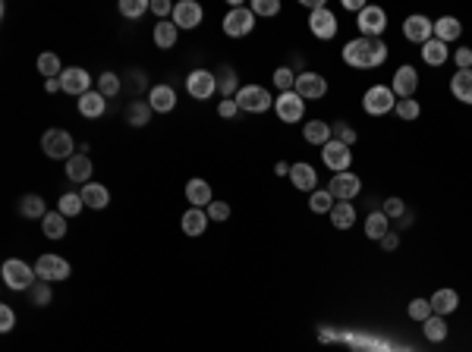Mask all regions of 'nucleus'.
<instances>
[{
  "label": "nucleus",
  "mask_w": 472,
  "mask_h": 352,
  "mask_svg": "<svg viewBox=\"0 0 472 352\" xmlns=\"http://www.w3.org/2000/svg\"><path fill=\"white\" fill-rule=\"evenodd\" d=\"M177 32H180V28L173 26V22L161 19V22L155 26V44H157L161 51H171L173 44H177Z\"/></svg>",
  "instance_id": "72a5a7b5"
},
{
  "label": "nucleus",
  "mask_w": 472,
  "mask_h": 352,
  "mask_svg": "<svg viewBox=\"0 0 472 352\" xmlns=\"http://www.w3.org/2000/svg\"><path fill=\"white\" fill-rule=\"evenodd\" d=\"M362 107H365V114H372V116H384L397 107V95L390 91V85H372L362 98Z\"/></svg>",
  "instance_id": "7ed1b4c3"
},
{
  "label": "nucleus",
  "mask_w": 472,
  "mask_h": 352,
  "mask_svg": "<svg viewBox=\"0 0 472 352\" xmlns=\"http://www.w3.org/2000/svg\"><path fill=\"white\" fill-rule=\"evenodd\" d=\"M447 44L444 41H438V38H431V41H425L422 44V60L428 63V67H441V63H447Z\"/></svg>",
  "instance_id": "473e14b6"
},
{
  "label": "nucleus",
  "mask_w": 472,
  "mask_h": 352,
  "mask_svg": "<svg viewBox=\"0 0 472 352\" xmlns=\"http://www.w3.org/2000/svg\"><path fill=\"white\" fill-rule=\"evenodd\" d=\"M148 120H151V104H145V101H132L130 107H126V123L130 126H148Z\"/></svg>",
  "instance_id": "c9c22d12"
},
{
  "label": "nucleus",
  "mask_w": 472,
  "mask_h": 352,
  "mask_svg": "<svg viewBox=\"0 0 472 352\" xmlns=\"http://www.w3.org/2000/svg\"><path fill=\"white\" fill-rule=\"evenodd\" d=\"M460 35H463V26H460L457 16H441L438 22H435V38L444 41V44H451V41H457Z\"/></svg>",
  "instance_id": "c85d7f7f"
},
{
  "label": "nucleus",
  "mask_w": 472,
  "mask_h": 352,
  "mask_svg": "<svg viewBox=\"0 0 472 352\" xmlns=\"http://www.w3.org/2000/svg\"><path fill=\"white\" fill-rule=\"evenodd\" d=\"M322 161H324V167L334 170V173H347L349 164H353V151H349L343 142L331 139V142L322 148Z\"/></svg>",
  "instance_id": "9b49d317"
},
{
  "label": "nucleus",
  "mask_w": 472,
  "mask_h": 352,
  "mask_svg": "<svg viewBox=\"0 0 472 352\" xmlns=\"http://www.w3.org/2000/svg\"><path fill=\"white\" fill-rule=\"evenodd\" d=\"M104 110H107V98L101 95V91H89V95L79 98V114L89 116V120H95V116H101Z\"/></svg>",
  "instance_id": "c756f323"
},
{
  "label": "nucleus",
  "mask_w": 472,
  "mask_h": 352,
  "mask_svg": "<svg viewBox=\"0 0 472 352\" xmlns=\"http://www.w3.org/2000/svg\"><path fill=\"white\" fill-rule=\"evenodd\" d=\"M334 139L349 148V145H356V129L347 126V123H337V126H334Z\"/></svg>",
  "instance_id": "de8ad7c7"
},
{
  "label": "nucleus",
  "mask_w": 472,
  "mask_h": 352,
  "mask_svg": "<svg viewBox=\"0 0 472 352\" xmlns=\"http://www.w3.org/2000/svg\"><path fill=\"white\" fill-rule=\"evenodd\" d=\"M397 245H400V236H397V233H387V236L381 239V249H384V252H394Z\"/></svg>",
  "instance_id": "13d9d810"
},
{
  "label": "nucleus",
  "mask_w": 472,
  "mask_h": 352,
  "mask_svg": "<svg viewBox=\"0 0 472 352\" xmlns=\"http://www.w3.org/2000/svg\"><path fill=\"white\" fill-rule=\"evenodd\" d=\"M274 114L281 123H299L306 116V101L296 91H283V95L274 98Z\"/></svg>",
  "instance_id": "423d86ee"
},
{
  "label": "nucleus",
  "mask_w": 472,
  "mask_h": 352,
  "mask_svg": "<svg viewBox=\"0 0 472 352\" xmlns=\"http://www.w3.org/2000/svg\"><path fill=\"white\" fill-rule=\"evenodd\" d=\"M451 95L463 104H472V69H457V73H453Z\"/></svg>",
  "instance_id": "5701e85b"
},
{
  "label": "nucleus",
  "mask_w": 472,
  "mask_h": 352,
  "mask_svg": "<svg viewBox=\"0 0 472 352\" xmlns=\"http://www.w3.org/2000/svg\"><path fill=\"white\" fill-rule=\"evenodd\" d=\"M44 88H48V91H51V95H54V91H60V79H48V82H44Z\"/></svg>",
  "instance_id": "052dcab7"
},
{
  "label": "nucleus",
  "mask_w": 472,
  "mask_h": 352,
  "mask_svg": "<svg viewBox=\"0 0 472 352\" xmlns=\"http://www.w3.org/2000/svg\"><path fill=\"white\" fill-rule=\"evenodd\" d=\"M394 110H397L400 120H416V116L422 114V107H419L416 98H403V101H397V107Z\"/></svg>",
  "instance_id": "a18cd8bd"
},
{
  "label": "nucleus",
  "mask_w": 472,
  "mask_h": 352,
  "mask_svg": "<svg viewBox=\"0 0 472 352\" xmlns=\"http://www.w3.org/2000/svg\"><path fill=\"white\" fill-rule=\"evenodd\" d=\"M356 224V208L349 202H337L334 211H331V227H337V230H349V227Z\"/></svg>",
  "instance_id": "2f4dec72"
},
{
  "label": "nucleus",
  "mask_w": 472,
  "mask_h": 352,
  "mask_svg": "<svg viewBox=\"0 0 472 352\" xmlns=\"http://www.w3.org/2000/svg\"><path fill=\"white\" fill-rule=\"evenodd\" d=\"M233 101L240 104V110H249V114H265V110H271V91L261 88V85H243Z\"/></svg>",
  "instance_id": "20e7f679"
},
{
  "label": "nucleus",
  "mask_w": 472,
  "mask_h": 352,
  "mask_svg": "<svg viewBox=\"0 0 472 352\" xmlns=\"http://www.w3.org/2000/svg\"><path fill=\"white\" fill-rule=\"evenodd\" d=\"M431 302V312L435 315H441V318H447V315H453L460 308V296H457V290H438L435 296L428 299Z\"/></svg>",
  "instance_id": "412c9836"
},
{
  "label": "nucleus",
  "mask_w": 472,
  "mask_h": 352,
  "mask_svg": "<svg viewBox=\"0 0 472 352\" xmlns=\"http://www.w3.org/2000/svg\"><path fill=\"white\" fill-rule=\"evenodd\" d=\"M387 60V44L381 38H353L343 44V63L353 69H375Z\"/></svg>",
  "instance_id": "f257e3e1"
},
{
  "label": "nucleus",
  "mask_w": 472,
  "mask_h": 352,
  "mask_svg": "<svg viewBox=\"0 0 472 352\" xmlns=\"http://www.w3.org/2000/svg\"><path fill=\"white\" fill-rule=\"evenodd\" d=\"M186 91H189L195 101H208V98L218 91V79H214V73H208V69H195V73L186 76Z\"/></svg>",
  "instance_id": "1a4fd4ad"
},
{
  "label": "nucleus",
  "mask_w": 472,
  "mask_h": 352,
  "mask_svg": "<svg viewBox=\"0 0 472 352\" xmlns=\"http://www.w3.org/2000/svg\"><path fill=\"white\" fill-rule=\"evenodd\" d=\"M82 208H85L82 195H73V192H67V195L60 198V208H57V211H60L63 217H76V214H79V211H82Z\"/></svg>",
  "instance_id": "a19ab883"
},
{
  "label": "nucleus",
  "mask_w": 472,
  "mask_h": 352,
  "mask_svg": "<svg viewBox=\"0 0 472 352\" xmlns=\"http://www.w3.org/2000/svg\"><path fill=\"white\" fill-rule=\"evenodd\" d=\"M387 233H390V217L384 214V211H372V214L365 217V236L381 243Z\"/></svg>",
  "instance_id": "b1692460"
},
{
  "label": "nucleus",
  "mask_w": 472,
  "mask_h": 352,
  "mask_svg": "<svg viewBox=\"0 0 472 352\" xmlns=\"http://www.w3.org/2000/svg\"><path fill=\"white\" fill-rule=\"evenodd\" d=\"M290 183H293L299 192H315V189H318V173H315L312 164L299 161V164H293V167H290Z\"/></svg>",
  "instance_id": "6ab92c4d"
},
{
  "label": "nucleus",
  "mask_w": 472,
  "mask_h": 352,
  "mask_svg": "<svg viewBox=\"0 0 472 352\" xmlns=\"http://www.w3.org/2000/svg\"><path fill=\"white\" fill-rule=\"evenodd\" d=\"M403 35H406V41H412V44H425V41H431V35H435V22L422 13L406 16Z\"/></svg>",
  "instance_id": "4468645a"
},
{
  "label": "nucleus",
  "mask_w": 472,
  "mask_h": 352,
  "mask_svg": "<svg viewBox=\"0 0 472 352\" xmlns=\"http://www.w3.org/2000/svg\"><path fill=\"white\" fill-rule=\"evenodd\" d=\"M208 220H211V217H208L202 208H189L183 214V233L186 236H202V233L208 230Z\"/></svg>",
  "instance_id": "a878e982"
},
{
  "label": "nucleus",
  "mask_w": 472,
  "mask_h": 352,
  "mask_svg": "<svg viewBox=\"0 0 472 352\" xmlns=\"http://www.w3.org/2000/svg\"><path fill=\"white\" fill-rule=\"evenodd\" d=\"M186 198L192 202V208H208V204L214 202L211 186H208L205 179H189V183H186Z\"/></svg>",
  "instance_id": "393cba45"
},
{
  "label": "nucleus",
  "mask_w": 472,
  "mask_h": 352,
  "mask_svg": "<svg viewBox=\"0 0 472 352\" xmlns=\"http://www.w3.org/2000/svg\"><path fill=\"white\" fill-rule=\"evenodd\" d=\"M82 202H85V208H95V211H101V208H107V202H110V192L104 189L101 183H85L82 186Z\"/></svg>",
  "instance_id": "cd10ccee"
},
{
  "label": "nucleus",
  "mask_w": 472,
  "mask_h": 352,
  "mask_svg": "<svg viewBox=\"0 0 472 352\" xmlns=\"http://www.w3.org/2000/svg\"><path fill=\"white\" fill-rule=\"evenodd\" d=\"M334 195H331L328 189H315L312 195H308V211H315V214H331V211H334Z\"/></svg>",
  "instance_id": "e433bc0d"
},
{
  "label": "nucleus",
  "mask_w": 472,
  "mask_h": 352,
  "mask_svg": "<svg viewBox=\"0 0 472 352\" xmlns=\"http://www.w3.org/2000/svg\"><path fill=\"white\" fill-rule=\"evenodd\" d=\"M416 88H419V73H416V67H400L397 73H394V82H390V91L403 101V98H412L416 95Z\"/></svg>",
  "instance_id": "f3484780"
},
{
  "label": "nucleus",
  "mask_w": 472,
  "mask_h": 352,
  "mask_svg": "<svg viewBox=\"0 0 472 352\" xmlns=\"http://www.w3.org/2000/svg\"><path fill=\"white\" fill-rule=\"evenodd\" d=\"M67 176H69V183H89V176H91V161L85 155H73L67 161Z\"/></svg>",
  "instance_id": "bb28decb"
},
{
  "label": "nucleus",
  "mask_w": 472,
  "mask_h": 352,
  "mask_svg": "<svg viewBox=\"0 0 472 352\" xmlns=\"http://www.w3.org/2000/svg\"><path fill=\"white\" fill-rule=\"evenodd\" d=\"M431 315H435V312H431V302H428V299H412V302H410V318H412V321H422V324H425Z\"/></svg>",
  "instance_id": "c03bdc74"
},
{
  "label": "nucleus",
  "mask_w": 472,
  "mask_h": 352,
  "mask_svg": "<svg viewBox=\"0 0 472 352\" xmlns=\"http://www.w3.org/2000/svg\"><path fill=\"white\" fill-rule=\"evenodd\" d=\"M328 192L334 195V202H353V198L362 192V179H359L356 173H337V176H331V186H328Z\"/></svg>",
  "instance_id": "0eeeda50"
},
{
  "label": "nucleus",
  "mask_w": 472,
  "mask_h": 352,
  "mask_svg": "<svg viewBox=\"0 0 472 352\" xmlns=\"http://www.w3.org/2000/svg\"><path fill=\"white\" fill-rule=\"evenodd\" d=\"M38 73L44 76V82H48V79H60V76H63L60 57H57V54H42V57H38Z\"/></svg>",
  "instance_id": "4c0bfd02"
},
{
  "label": "nucleus",
  "mask_w": 472,
  "mask_h": 352,
  "mask_svg": "<svg viewBox=\"0 0 472 352\" xmlns=\"http://www.w3.org/2000/svg\"><path fill=\"white\" fill-rule=\"evenodd\" d=\"M236 91H240V88H236V76H233V69L230 67H224V79H220V95H227V98H236Z\"/></svg>",
  "instance_id": "8fccbe9b"
},
{
  "label": "nucleus",
  "mask_w": 472,
  "mask_h": 352,
  "mask_svg": "<svg viewBox=\"0 0 472 352\" xmlns=\"http://www.w3.org/2000/svg\"><path fill=\"white\" fill-rule=\"evenodd\" d=\"M343 7H347V10H356V13H362L365 3H362V0H343Z\"/></svg>",
  "instance_id": "bf43d9fd"
},
{
  "label": "nucleus",
  "mask_w": 472,
  "mask_h": 352,
  "mask_svg": "<svg viewBox=\"0 0 472 352\" xmlns=\"http://www.w3.org/2000/svg\"><path fill=\"white\" fill-rule=\"evenodd\" d=\"M151 13H155V16H167V13H173L171 0H151Z\"/></svg>",
  "instance_id": "4d7b16f0"
},
{
  "label": "nucleus",
  "mask_w": 472,
  "mask_h": 352,
  "mask_svg": "<svg viewBox=\"0 0 472 352\" xmlns=\"http://www.w3.org/2000/svg\"><path fill=\"white\" fill-rule=\"evenodd\" d=\"M218 114L224 116V120H233V116L240 114V104L233 101V98H224V101H220V107H218Z\"/></svg>",
  "instance_id": "5fc2aeb1"
},
{
  "label": "nucleus",
  "mask_w": 472,
  "mask_h": 352,
  "mask_svg": "<svg viewBox=\"0 0 472 352\" xmlns=\"http://www.w3.org/2000/svg\"><path fill=\"white\" fill-rule=\"evenodd\" d=\"M208 217H211V220H227V217H230V204L227 202H211L208 204Z\"/></svg>",
  "instance_id": "3c124183"
},
{
  "label": "nucleus",
  "mask_w": 472,
  "mask_h": 352,
  "mask_svg": "<svg viewBox=\"0 0 472 352\" xmlns=\"http://www.w3.org/2000/svg\"><path fill=\"white\" fill-rule=\"evenodd\" d=\"M252 10L255 16H277L281 13V0H252Z\"/></svg>",
  "instance_id": "49530a36"
},
{
  "label": "nucleus",
  "mask_w": 472,
  "mask_h": 352,
  "mask_svg": "<svg viewBox=\"0 0 472 352\" xmlns=\"http://www.w3.org/2000/svg\"><path fill=\"white\" fill-rule=\"evenodd\" d=\"M359 32H362V38H381V32L387 28V13H384L381 7H365L362 13H359Z\"/></svg>",
  "instance_id": "ddd939ff"
},
{
  "label": "nucleus",
  "mask_w": 472,
  "mask_h": 352,
  "mask_svg": "<svg viewBox=\"0 0 472 352\" xmlns=\"http://www.w3.org/2000/svg\"><path fill=\"white\" fill-rule=\"evenodd\" d=\"M202 7L195 3V0H180V3H173V26L177 28H195L202 26Z\"/></svg>",
  "instance_id": "a211bd4d"
},
{
  "label": "nucleus",
  "mask_w": 472,
  "mask_h": 352,
  "mask_svg": "<svg viewBox=\"0 0 472 352\" xmlns=\"http://www.w3.org/2000/svg\"><path fill=\"white\" fill-rule=\"evenodd\" d=\"M422 333H425L428 343H444L447 340V321L441 318V315H431V318L422 324Z\"/></svg>",
  "instance_id": "f704fd0d"
},
{
  "label": "nucleus",
  "mask_w": 472,
  "mask_h": 352,
  "mask_svg": "<svg viewBox=\"0 0 472 352\" xmlns=\"http://www.w3.org/2000/svg\"><path fill=\"white\" fill-rule=\"evenodd\" d=\"M60 85H63V91L67 95H89L91 91V76L85 73L82 67H69V69H63V76H60Z\"/></svg>",
  "instance_id": "2eb2a0df"
},
{
  "label": "nucleus",
  "mask_w": 472,
  "mask_h": 352,
  "mask_svg": "<svg viewBox=\"0 0 472 352\" xmlns=\"http://www.w3.org/2000/svg\"><path fill=\"white\" fill-rule=\"evenodd\" d=\"M13 324H16L13 308H10V305H0V331L10 333V331H13Z\"/></svg>",
  "instance_id": "603ef678"
},
{
  "label": "nucleus",
  "mask_w": 472,
  "mask_h": 352,
  "mask_svg": "<svg viewBox=\"0 0 472 352\" xmlns=\"http://www.w3.org/2000/svg\"><path fill=\"white\" fill-rule=\"evenodd\" d=\"M381 211H384V214H387V217H403V214H406V204L400 202V198H387Z\"/></svg>",
  "instance_id": "864d4df0"
},
{
  "label": "nucleus",
  "mask_w": 472,
  "mask_h": 352,
  "mask_svg": "<svg viewBox=\"0 0 472 352\" xmlns=\"http://www.w3.org/2000/svg\"><path fill=\"white\" fill-rule=\"evenodd\" d=\"M293 91L302 98V101H318V98L328 95V82H324L322 73H299L296 76Z\"/></svg>",
  "instance_id": "6e6552de"
},
{
  "label": "nucleus",
  "mask_w": 472,
  "mask_h": 352,
  "mask_svg": "<svg viewBox=\"0 0 472 352\" xmlns=\"http://www.w3.org/2000/svg\"><path fill=\"white\" fill-rule=\"evenodd\" d=\"M308 28H312L315 38H322V41H331L337 35V16L331 13L328 7L322 10H312V16H308Z\"/></svg>",
  "instance_id": "dca6fc26"
},
{
  "label": "nucleus",
  "mask_w": 472,
  "mask_h": 352,
  "mask_svg": "<svg viewBox=\"0 0 472 352\" xmlns=\"http://www.w3.org/2000/svg\"><path fill=\"white\" fill-rule=\"evenodd\" d=\"M145 10H151V3H145V0H120V16H126V19H139Z\"/></svg>",
  "instance_id": "79ce46f5"
},
{
  "label": "nucleus",
  "mask_w": 472,
  "mask_h": 352,
  "mask_svg": "<svg viewBox=\"0 0 472 352\" xmlns=\"http://www.w3.org/2000/svg\"><path fill=\"white\" fill-rule=\"evenodd\" d=\"M331 136H334V126H328V123H322V120H308L306 126H302V139H306L308 145H328L331 142Z\"/></svg>",
  "instance_id": "4be33fe9"
},
{
  "label": "nucleus",
  "mask_w": 472,
  "mask_h": 352,
  "mask_svg": "<svg viewBox=\"0 0 472 352\" xmlns=\"http://www.w3.org/2000/svg\"><path fill=\"white\" fill-rule=\"evenodd\" d=\"M28 296H32V302H35V305H48V302H51V290H48V283H44V280H38V283H35L32 290H28Z\"/></svg>",
  "instance_id": "09e8293b"
},
{
  "label": "nucleus",
  "mask_w": 472,
  "mask_h": 352,
  "mask_svg": "<svg viewBox=\"0 0 472 352\" xmlns=\"http://www.w3.org/2000/svg\"><path fill=\"white\" fill-rule=\"evenodd\" d=\"M98 91H101L104 98L120 95V76H116V73H104V76H98Z\"/></svg>",
  "instance_id": "ea45409f"
},
{
  "label": "nucleus",
  "mask_w": 472,
  "mask_h": 352,
  "mask_svg": "<svg viewBox=\"0 0 472 352\" xmlns=\"http://www.w3.org/2000/svg\"><path fill=\"white\" fill-rule=\"evenodd\" d=\"M148 104H151V110H157V114H171V110L177 107V95H173L171 85H155L148 91Z\"/></svg>",
  "instance_id": "aec40b11"
},
{
  "label": "nucleus",
  "mask_w": 472,
  "mask_h": 352,
  "mask_svg": "<svg viewBox=\"0 0 472 352\" xmlns=\"http://www.w3.org/2000/svg\"><path fill=\"white\" fill-rule=\"evenodd\" d=\"M42 230L48 239H63L67 236V217H63L60 211H48V214L42 217Z\"/></svg>",
  "instance_id": "7c9ffc66"
},
{
  "label": "nucleus",
  "mask_w": 472,
  "mask_h": 352,
  "mask_svg": "<svg viewBox=\"0 0 472 352\" xmlns=\"http://www.w3.org/2000/svg\"><path fill=\"white\" fill-rule=\"evenodd\" d=\"M453 63H457V69H472V48H460L453 54Z\"/></svg>",
  "instance_id": "6e6d98bb"
},
{
  "label": "nucleus",
  "mask_w": 472,
  "mask_h": 352,
  "mask_svg": "<svg viewBox=\"0 0 472 352\" xmlns=\"http://www.w3.org/2000/svg\"><path fill=\"white\" fill-rule=\"evenodd\" d=\"M19 214L28 217V220H35V217H44L48 211H44V198L42 195H26L19 202Z\"/></svg>",
  "instance_id": "58836bf2"
},
{
  "label": "nucleus",
  "mask_w": 472,
  "mask_h": 352,
  "mask_svg": "<svg viewBox=\"0 0 472 352\" xmlns=\"http://www.w3.org/2000/svg\"><path fill=\"white\" fill-rule=\"evenodd\" d=\"M0 277H3V283H7L10 290H32V286L38 283V274H35V267H28V264L19 261V258H10V261H3V267H0Z\"/></svg>",
  "instance_id": "f03ea898"
},
{
  "label": "nucleus",
  "mask_w": 472,
  "mask_h": 352,
  "mask_svg": "<svg viewBox=\"0 0 472 352\" xmlns=\"http://www.w3.org/2000/svg\"><path fill=\"white\" fill-rule=\"evenodd\" d=\"M255 28V13L249 7H233L230 13L224 16V32L230 35V38H243V35H249Z\"/></svg>",
  "instance_id": "9d476101"
},
{
  "label": "nucleus",
  "mask_w": 472,
  "mask_h": 352,
  "mask_svg": "<svg viewBox=\"0 0 472 352\" xmlns=\"http://www.w3.org/2000/svg\"><path fill=\"white\" fill-rule=\"evenodd\" d=\"M42 148L48 157H54V161H69V151H73V136H69L67 129H48L42 136Z\"/></svg>",
  "instance_id": "39448f33"
},
{
  "label": "nucleus",
  "mask_w": 472,
  "mask_h": 352,
  "mask_svg": "<svg viewBox=\"0 0 472 352\" xmlns=\"http://www.w3.org/2000/svg\"><path fill=\"white\" fill-rule=\"evenodd\" d=\"M274 85L281 88V95H283V91H293V88H296V73L290 67H281L277 73H274Z\"/></svg>",
  "instance_id": "37998d69"
},
{
  "label": "nucleus",
  "mask_w": 472,
  "mask_h": 352,
  "mask_svg": "<svg viewBox=\"0 0 472 352\" xmlns=\"http://www.w3.org/2000/svg\"><path fill=\"white\" fill-rule=\"evenodd\" d=\"M290 167H293V164H277V167H274V173H277V176H290Z\"/></svg>",
  "instance_id": "680f3d73"
},
{
  "label": "nucleus",
  "mask_w": 472,
  "mask_h": 352,
  "mask_svg": "<svg viewBox=\"0 0 472 352\" xmlns=\"http://www.w3.org/2000/svg\"><path fill=\"white\" fill-rule=\"evenodd\" d=\"M35 274H38V280H67L69 277V261H63L60 255H42L38 261H35Z\"/></svg>",
  "instance_id": "f8f14e48"
}]
</instances>
